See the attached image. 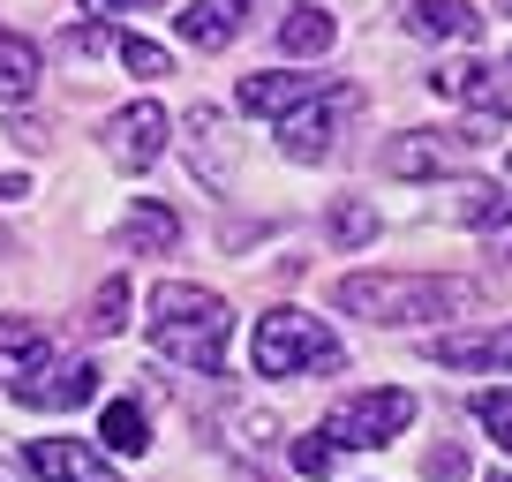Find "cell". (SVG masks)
I'll return each instance as SVG.
<instances>
[{
	"instance_id": "cell-25",
	"label": "cell",
	"mask_w": 512,
	"mask_h": 482,
	"mask_svg": "<svg viewBox=\"0 0 512 482\" xmlns=\"http://www.w3.org/2000/svg\"><path fill=\"white\" fill-rule=\"evenodd\" d=\"M91 16H128V8H159V0H83Z\"/></svg>"
},
{
	"instance_id": "cell-5",
	"label": "cell",
	"mask_w": 512,
	"mask_h": 482,
	"mask_svg": "<svg viewBox=\"0 0 512 482\" xmlns=\"http://www.w3.org/2000/svg\"><path fill=\"white\" fill-rule=\"evenodd\" d=\"M347 113H362V91L354 83H324L309 106H294L287 121H279V151H287L294 166H324L339 144V129H347Z\"/></svg>"
},
{
	"instance_id": "cell-10",
	"label": "cell",
	"mask_w": 512,
	"mask_h": 482,
	"mask_svg": "<svg viewBox=\"0 0 512 482\" xmlns=\"http://www.w3.org/2000/svg\"><path fill=\"white\" fill-rule=\"evenodd\" d=\"M113 249H121V257H174V249H181L174 204H151V196H136V204L121 211V226H113Z\"/></svg>"
},
{
	"instance_id": "cell-20",
	"label": "cell",
	"mask_w": 512,
	"mask_h": 482,
	"mask_svg": "<svg viewBox=\"0 0 512 482\" xmlns=\"http://www.w3.org/2000/svg\"><path fill=\"white\" fill-rule=\"evenodd\" d=\"M324 234H332L339 249H369V241L384 234V219H377V204H362V196H339L332 219H324Z\"/></svg>"
},
{
	"instance_id": "cell-18",
	"label": "cell",
	"mask_w": 512,
	"mask_h": 482,
	"mask_svg": "<svg viewBox=\"0 0 512 482\" xmlns=\"http://www.w3.org/2000/svg\"><path fill=\"white\" fill-rule=\"evenodd\" d=\"M339 38V23L324 16V8H287L279 16V53H294V61H324Z\"/></svg>"
},
{
	"instance_id": "cell-11",
	"label": "cell",
	"mask_w": 512,
	"mask_h": 482,
	"mask_svg": "<svg viewBox=\"0 0 512 482\" xmlns=\"http://www.w3.org/2000/svg\"><path fill=\"white\" fill-rule=\"evenodd\" d=\"M181 151H189L196 159V174L211 181V189H226V181H234V136H226V113L219 106H196V113H181V136H174Z\"/></svg>"
},
{
	"instance_id": "cell-12",
	"label": "cell",
	"mask_w": 512,
	"mask_h": 482,
	"mask_svg": "<svg viewBox=\"0 0 512 482\" xmlns=\"http://www.w3.org/2000/svg\"><path fill=\"white\" fill-rule=\"evenodd\" d=\"M430 362H445V370H512V324H475V332H445L430 339Z\"/></svg>"
},
{
	"instance_id": "cell-7",
	"label": "cell",
	"mask_w": 512,
	"mask_h": 482,
	"mask_svg": "<svg viewBox=\"0 0 512 482\" xmlns=\"http://www.w3.org/2000/svg\"><path fill=\"white\" fill-rule=\"evenodd\" d=\"M8 392H16L23 407H38V415H68V407L98 400V362L91 354H46V362L23 370Z\"/></svg>"
},
{
	"instance_id": "cell-23",
	"label": "cell",
	"mask_w": 512,
	"mask_h": 482,
	"mask_svg": "<svg viewBox=\"0 0 512 482\" xmlns=\"http://www.w3.org/2000/svg\"><path fill=\"white\" fill-rule=\"evenodd\" d=\"M475 422L490 430V445H505V452H512V385H497V392H475Z\"/></svg>"
},
{
	"instance_id": "cell-26",
	"label": "cell",
	"mask_w": 512,
	"mask_h": 482,
	"mask_svg": "<svg viewBox=\"0 0 512 482\" xmlns=\"http://www.w3.org/2000/svg\"><path fill=\"white\" fill-rule=\"evenodd\" d=\"M490 241H497V257H512V204L490 219Z\"/></svg>"
},
{
	"instance_id": "cell-6",
	"label": "cell",
	"mask_w": 512,
	"mask_h": 482,
	"mask_svg": "<svg viewBox=\"0 0 512 482\" xmlns=\"http://www.w3.org/2000/svg\"><path fill=\"white\" fill-rule=\"evenodd\" d=\"M482 144H467L460 129H407L384 144V174H400V181H452L475 166Z\"/></svg>"
},
{
	"instance_id": "cell-21",
	"label": "cell",
	"mask_w": 512,
	"mask_h": 482,
	"mask_svg": "<svg viewBox=\"0 0 512 482\" xmlns=\"http://www.w3.org/2000/svg\"><path fill=\"white\" fill-rule=\"evenodd\" d=\"M83 324H91L98 339H106V332H121V324H128V279H121V272H113V279H98V287H91V309H83Z\"/></svg>"
},
{
	"instance_id": "cell-13",
	"label": "cell",
	"mask_w": 512,
	"mask_h": 482,
	"mask_svg": "<svg viewBox=\"0 0 512 482\" xmlns=\"http://www.w3.org/2000/svg\"><path fill=\"white\" fill-rule=\"evenodd\" d=\"M324 83H332V76H287V68H264V76H249V83L234 91V106H241V113H272V121H287V113L309 106Z\"/></svg>"
},
{
	"instance_id": "cell-8",
	"label": "cell",
	"mask_w": 512,
	"mask_h": 482,
	"mask_svg": "<svg viewBox=\"0 0 512 482\" xmlns=\"http://www.w3.org/2000/svg\"><path fill=\"white\" fill-rule=\"evenodd\" d=\"M166 144H174V121H166L159 98H136V106H121V113L106 121V159L121 166V174H144V166H159Z\"/></svg>"
},
{
	"instance_id": "cell-4",
	"label": "cell",
	"mask_w": 512,
	"mask_h": 482,
	"mask_svg": "<svg viewBox=\"0 0 512 482\" xmlns=\"http://www.w3.org/2000/svg\"><path fill=\"white\" fill-rule=\"evenodd\" d=\"M415 422V392L407 385H377V392H354V400H339L332 415H324V445L332 452H384L392 437Z\"/></svg>"
},
{
	"instance_id": "cell-3",
	"label": "cell",
	"mask_w": 512,
	"mask_h": 482,
	"mask_svg": "<svg viewBox=\"0 0 512 482\" xmlns=\"http://www.w3.org/2000/svg\"><path fill=\"white\" fill-rule=\"evenodd\" d=\"M249 362H256V377H324L347 362V347L309 309H264L256 339H249Z\"/></svg>"
},
{
	"instance_id": "cell-9",
	"label": "cell",
	"mask_w": 512,
	"mask_h": 482,
	"mask_svg": "<svg viewBox=\"0 0 512 482\" xmlns=\"http://www.w3.org/2000/svg\"><path fill=\"white\" fill-rule=\"evenodd\" d=\"M23 460H31L38 482H121V475H113V460H106V452H91L83 437H31Z\"/></svg>"
},
{
	"instance_id": "cell-29",
	"label": "cell",
	"mask_w": 512,
	"mask_h": 482,
	"mask_svg": "<svg viewBox=\"0 0 512 482\" xmlns=\"http://www.w3.org/2000/svg\"><path fill=\"white\" fill-rule=\"evenodd\" d=\"M490 482H512V475H490Z\"/></svg>"
},
{
	"instance_id": "cell-19",
	"label": "cell",
	"mask_w": 512,
	"mask_h": 482,
	"mask_svg": "<svg viewBox=\"0 0 512 482\" xmlns=\"http://www.w3.org/2000/svg\"><path fill=\"white\" fill-rule=\"evenodd\" d=\"M98 437H106V460L121 452V460H136V452L151 445V422L136 400H106V415H98Z\"/></svg>"
},
{
	"instance_id": "cell-16",
	"label": "cell",
	"mask_w": 512,
	"mask_h": 482,
	"mask_svg": "<svg viewBox=\"0 0 512 482\" xmlns=\"http://www.w3.org/2000/svg\"><path fill=\"white\" fill-rule=\"evenodd\" d=\"M53 354V332L46 324H31V317H0V385H16L23 370H38Z\"/></svg>"
},
{
	"instance_id": "cell-28",
	"label": "cell",
	"mask_w": 512,
	"mask_h": 482,
	"mask_svg": "<svg viewBox=\"0 0 512 482\" xmlns=\"http://www.w3.org/2000/svg\"><path fill=\"white\" fill-rule=\"evenodd\" d=\"M490 8H497V16H512V0H490Z\"/></svg>"
},
{
	"instance_id": "cell-15",
	"label": "cell",
	"mask_w": 512,
	"mask_h": 482,
	"mask_svg": "<svg viewBox=\"0 0 512 482\" xmlns=\"http://www.w3.org/2000/svg\"><path fill=\"white\" fill-rule=\"evenodd\" d=\"M407 31L415 38H430V46H475V31H482V16H475V0H407Z\"/></svg>"
},
{
	"instance_id": "cell-1",
	"label": "cell",
	"mask_w": 512,
	"mask_h": 482,
	"mask_svg": "<svg viewBox=\"0 0 512 482\" xmlns=\"http://www.w3.org/2000/svg\"><path fill=\"white\" fill-rule=\"evenodd\" d=\"M332 302L369 324H430V317H467L482 302V287L452 272H347L332 287Z\"/></svg>"
},
{
	"instance_id": "cell-22",
	"label": "cell",
	"mask_w": 512,
	"mask_h": 482,
	"mask_svg": "<svg viewBox=\"0 0 512 482\" xmlns=\"http://www.w3.org/2000/svg\"><path fill=\"white\" fill-rule=\"evenodd\" d=\"M113 53H121V68H128V76H166V68H174V53H166V46H151V38H136V31H121V38H113Z\"/></svg>"
},
{
	"instance_id": "cell-24",
	"label": "cell",
	"mask_w": 512,
	"mask_h": 482,
	"mask_svg": "<svg viewBox=\"0 0 512 482\" xmlns=\"http://www.w3.org/2000/svg\"><path fill=\"white\" fill-rule=\"evenodd\" d=\"M287 460H294V475H332V445L324 437H294Z\"/></svg>"
},
{
	"instance_id": "cell-27",
	"label": "cell",
	"mask_w": 512,
	"mask_h": 482,
	"mask_svg": "<svg viewBox=\"0 0 512 482\" xmlns=\"http://www.w3.org/2000/svg\"><path fill=\"white\" fill-rule=\"evenodd\" d=\"M8 249H16V241H8V226H0V257H8Z\"/></svg>"
},
{
	"instance_id": "cell-14",
	"label": "cell",
	"mask_w": 512,
	"mask_h": 482,
	"mask_svg": "<svg viewBox=\"0 0 512 482\" xmlns=\"http://www.w3.org/2000/svg\"><path fill=\"white\" fill-rule=\"evenodd\" d=\"M241 23H249V0H189L174 16V31L189 38V46H204V53H226L241 38Z\"/></svg>"
},
{
	"instance_id": "cell-2",
	"label": "cell",
	"mask_w": 512,
	"mask_h": 482,
	"mask_svg": "<svg viewBox=\"0 0 512 482\" xmlns=\"http://www.w3.org/2000/svg\"><path fill=\"white\" fill-rule=\"evenodd\" d=\"M226 332H234V309L211 287H189V279H159L151 287V347L174 370L226 377Z\"/></svg>"
},
{
	"instance_id": "cell-17",
	"label": "cell",
	"mask_w": 512,
	"mask_h": 482,
	"mask_svg": "<svg viewBox=\"0 0 512 482\" xmlns=\"http://www.w3.org/2000/svg\"><path fill=\"white\" fill-rule=\"evenodd\" d=\"M46 76V53L31 46L23 31H0V106H23Z\"/></svg>"
}]
</instances>
